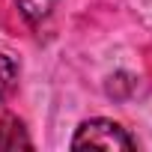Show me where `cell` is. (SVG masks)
Here are the masks:
<instances>
[{
  "label": "cell",
  "mask_w": 152,
  "mask_h": 152,
  "mask_svg": "<svg viewBox=\"0 0 152 152\" xmlns=\"http://www.w3.org/2000/svg\"><path fill=\"white\" fill-rule=\"evenodd\" d=\"M72 149H137V140L113 119H87L72 137Z\"/></svg>",
  "instance_id": "cell-1"
},
{
  "label": "cell",
  "mask_w": 152,
  "mask_h": 152,
  "mask_svg": "<svg viewBox=\"0 0 152 152\" xmlns=\"http://www.w3.org/2000/svg\"><path fill=\"white\" fill-rule=\"evenodd\" d=\"M0 149H33V140L27 137V128L18 116L3 113L0 116Z\"/></svg>",
  "instance_id": "cell-2"
},
{
  "label": "cell",
  "mask_w": 152,
  "mask_h": 152,
  "mask_svg": "<svg viewBox=\"0 0 152 152\" xmlns=\"http://www.w3.org/2000/svg\"><path fill=\"white\" fill-rule=\"evenodd\" d=\"M18 87V66L9 54H0V102H6Z\"/></svg>",
  "instance_id": "cell-3"
},
{
  "label": "cell",
  "mask_w": 152,
  "mask_h": 152,
  "mask_svg": "<svg viewBox=\"0 0 152 152\" xmlns=\"http://www.w3.org/2000/svg\"><path fill=\"white\" fill-rule=\"evenodd\" d=\"M15 6H18V12L30 24H36V21H42V18L51 15V9L57 6V0H15Z\"/></svg>",
  "instance_id": "cell-4"
}]
</instances>
